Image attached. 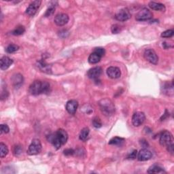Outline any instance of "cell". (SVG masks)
<instances>
[{
	"mask_svg": "<svg viewBox=\"0 0 174 174\" xmlns=\"http://www.w3.org/2000/svg\"><path fill=\"white\" fill-rule=\"evenodd\" d=\"M48 141L53 144L56 149H59L63 145L67 143L68 140V134L67 131L63 128H59L54 133L50 134L47 136Z\"/></svg>",
	"mask_w": 174,
	"mask_h": 174,
	"instance_id": "6da1fadb",
	"label": "cell"
},
{
	"mask_svg": "<svg viewBox=\"0 0 174 174\" xmlns=\"http://www.w3.org/2000/svg\"><path fill=\"white\" fill-rule=\"evenodd\" d=\"M29 91L33 95L48 94L50 91V85L46 81L36 80L30 85Z\"/></svg>",
	"mask_w": 174,
	"mask_h": 174,
	"instance_id": "7a4b0ae2",
	"label": "cell"
},
{
	"mask_svg": "<svg viewBox=\"0 0 174 174\" xmlns=\"http://www.w3.org/2000/svg\"><path fill=\"white\" fill-rule=\"evenodd\" d=\"M99 106L102 112L106 116H110L115 112V106L111 100L108 99H102L99 102Z\"/></svg>",
	"mask_w": 174,
	"mask_h": 174,
	"instance_id": "3957f363",
	"label": "cell"
},
{
	"mask_svg": "<svg viewBox=\"0 0 174 174\" xmlns=\"http://www.w3.org/2000/svg\"><path fill=\"white\" fill-rule=\"evenodd\" d=\"M41 148L42 147H41V141L37 139H35L31 141L29 146L28 150H27V154L31 156L37 155L41 152Z\"/></svg>",
	"mask_w": 174,
	"mask_h": 174,
	"instance_id": "277c9868",
	"label": "cell"
},
{
	"mask_svg": "<svg viewBox=\"0 0 174 174\" xmlns=\"http://www.w3.org/2000/svg\"><path fill=\"white\" fill-rule=\"evenodd\" d=\"M153 17V14L146 8H142L140 12H139L136 16H135V19L138 21H145V20H148L151 19Z\"/></svg>",
	"mask_w": 174,
	"mask_h": 174,
	"instance_id": "5b68a950",
	"label": "cell"
},
{
	"mask_svg": "<svg viewBox=\"0 0 174 174\" xmlns=\"http://www.w3.org/2000/svg\"><path fill=\"white\" fill-rule=\"evenodd\" d=\"M159 142L163 146H167L173 143V137L172 133L168 131H163L160 135Z\"/></svg>",
	"mask_w": 174,
	"mask_h": 174,
	"instance_id": "8992f818",
	"label": "cell"
},
{
	"mask_svg": "<svg viewBox=\"0 0 174 174\" xmlns=\"http://www.w3.org/2000/svg\"><path fill=\"white\" fill-rule=\"evenodd\" d=\"M144 58L146 61L153 65H157L159 62V57L155 51L152 49L146 50L144 53Z\"/></svg>",
	"mask_w": 174,
	"mask_h": 174,
	"instance_id": "52a82bcc",
	"label": "cell"
},
{
	"mask_svg": "<svg viewBox=\"0 0 174 174\" xmlns=\"http://www.w3.org/2000/svg\"><path fill=\"white\" fill-rule=\"evenodd\" d=\"M131 15L129 11V10L127 8H124L123 9H120L118 10L117 13L115 15V18L118 21L124 22L128 20L129 19H131Z\"/></svg>",
	"mask_w": 174,
	"mask_h": 174,
	"instance_id": "ba28073f",
	"label": "cell"
},
{
	"mask_svg": "<svg viewBox=\"0 0 174 174\" xmlns=\"http://www.w3.org/2000/svg\"><path fill=\"white\" fill-rule=\"evenodd\" d=\"M41 3V1L40 0H36L31 2L28 8L26 9L25 13L29 16H33L37 13L38 9L40 8V6Z\"/></svg>",
	"mask_w": 174,
	"mask_h": 174,
	"instance_id": "9c48e42d",
	"label": "cell"
},
{
	"mask_svg": "<svg viewBox=\"0 0 174 174\" xmlns=\"http://www.w3.org/2000/svg\"><path fill=\"white\" fill-rule=\"evenodd\" d=\"M146 120V116L144 113L141 112H137L134 113L132 116V123L135 127H140L144 123Z\"/></svg>",
	"mask_w": 174,
	"mask_h": 174,
	"instance_id": "30bf717a",
	"label": "cell"
},
{
	"mask_svg": "<svg viewBox=\"0 0 174 174\" xmlns=\"http://www.w3.org/2000/svg\"><path fill=\"white\" fill-rule=\"evenodd\" d=\"M54 21L57 26L59 27L64 26L69 21V16L67 15V14H65V13L58 14V15L54 17Z\"/></svg>",
	"mask_w": 174,
	"mask_h": 174,
	"instance_id": "8fae6325",
	"label": "cell"
},
{
	"mask_svg": "<svg viewBox=\"0 0 174 174\" xmlns=\"http://www.w3.org/2000/svg\"><path fill=\"white\" fill-rule=\"evenodd\" d=\"M102 68L101 67H95L90 69L87 72V76L92 80H97L102 74Z\"/></svg>",
	"mask_w": 174,
	"mask_h": 174,
	"instance_id": "7c38bea8",
	"label": "cell"
},
{
	"mask_svg": "<svg viewBox=\"0 0 174 174\" xmlns=\"http://www.w3.org/2000/svg\"><path fill=\"white\" fill-rule=\"evenodd\" d=\"M78 107V102L76 100H69L66 103L65 109L67 111V112L70 114H76V110H77Z\"/></svg>",
	"mask_w": 174,
	"mask_h": 174,
	"instance_id": "4fadbf2b",
	"label": "cell"
},
{
	"mask_svg": "<svg viewBox=\"0 0 174 174\" xmlns=\"http://www.w3.org/2000/svg\"><path fill=\"white\" fill-rule=\"evenodd\" d=\"M152 156V152L144 148L141 149V150L138 152L137 156L138 161H146L150 159Z\"/></svg>",
	"mask_w": 174,
	"mask_h": 174,
	"instance_id": "5bb4252c",
	"label": "cell"
},
{
	"mask_svg": "<svg viewBox=\"0 0 174 174\" xmlns=\"http://www.w3.org/2000/svg\"><path fill=\"white\" fill-rule=\"evenodd\" d=\"M107 74L110 78L117 79L120 77L121 71L117 67H110L107 69Z\"/></svg>",
	"mask_w": 174,
	"mask_h": 174,
	"instance_id": "9a60e30c",
	"label": "cell"
},
{
	"mask_svg": "<svg viewBox=\"0 0 174 174\" xmlns=\"http://www.w3.org/2000/svg\"><path fill=\"white\" fill-rule=\"evenodd\" d=\"M13 63V60L8 57L4 56L0 59V68L2 70H6Z\"/></svg>",
	"mask_w": 174,
	"mask_h": 174,
	"instance_id": "2e32d148",
	"label": "cell"
},
{
	"mask_svg": "<svg viewBox=\"0 0 174 174\" xmlns=\"http://www.w3.org/2000/svg\"><path fill=\"white\" fill-rule=\"evenodd\" d=\"M149 7L151 9L156 10V11H162L164 12L165 10V6L164 4L161 3H157L154 2H150L148 4Z\"/></svg>",
	"mask_w": 174,
	"mask_h": 174,
	"instance_id": "e0dca14e",
	"label": "cell"
},
{
	"mask_svg": "<svg viewBox=\"0 0 174 174\" xmlns=\"http://www.w3.org/2000/svg\"><path fill=\"white\" fill-rule=\"evenodd\" d=\"M37 67L39 68L41 72L44 73H47V74H50L51 69H50V66L47 64L44 61H40L37 63Z\"/></svg>",
	"mask_w": 174,
	"mask_h": 174,
	"instance_id": "ac0fdd59",
	"label": "cell"
},
{
	"mask_svg": "<svg viewBox=\"0 0 174 174\" xmlns=\"http://www.w3.org/2000/svg\"><path fill=\"white\" fill-rule=\"evenodd\" d=\"M12 80V83H13L14 86H15V87H19L23 84V77L21 74H16L13 76Z\"/></svg>",
	"mask_w": 174,
	"mask_h": 174,
	"instance_id": "d6986e66",
	"label": "cell"
},
{
	"mask_svg": "<svg viewBox=\"0 0 174 174\" xmlns=\"http://www.w3.org/2000/svg\"><path fill=\"white\" fill-rule=\"evenodd\" d=\"M124 141H125V140L124 138L119 137H114L110 140L109 144L117 146H121L124 144Z\"/></svg>",
	"mask_w": 174,
	"mask_h": 174,
	"instance_id": "ffe728a7",
	"label": "cell"
},
{
	"mask_svg": "<svg viewBox=\"0 0 174 174\" xmlns=\"http://www.w3.org/2000/svg\"><path fill=\"white\" fill-rule=\"evenodd\" d=\"M102 57H100L99 54H97L95 53H93L90 54L89 57L88 61L89 62V63L90 64H96L97 63H99L101 59H102Z\"/></svg>",
	"mask_w": 174,
	"mask_h": 174,
	"instance_id": "44dd1931",
	"label": "cell"
},
{
	"mask_svg": "<svg viewBox=\"0 0 174 174\" xmlns=\"http://www.w3.org/2000/svg\"><path fill=\"white\" fill-rule=\"evenodd\" d=\"M147 172L148 173H160L164 172V169L160 165H153L151 167H150Z\"/></svg>",
	"mask_w": 174,
	"mask_h": 174,
	"instance_id": "7402d4cb",
	"label": "cell"
},
{
	"mask_svg": "<svg viewBox=\"0 0 174 174\" xmlns=\"http://www.w3.org/2000/svg\"><path fill=\"white\" fill-rule=\"evenodd\" d=\"M89 133H90V130H89V128L88 127L83 128L81 130L80 133V135H79L80 140L82 141H86V140L89 137Z\"/></svg>",
	"mask_w": 174,
	"mask_h": 174,
	"instance_id": "603a6c76",
	"label": "cell"
},
{
	"mask_svg": "<svg viewBox=\"0 0 174 174\" xmlns=\"http://www.w3.org/2000/svg\"><path fill=\"white\" fill-rule=\"evenodd\" d=\"M8 154V148L7 146L3 143H0V156L4 158Z\"/></svg>",
	"mask_w": 174,
	"mask_h": 174,
	"instance_id": "cb8c5ba5",
	"label": "cell"
},
{
	"mask_svg": "<svg viewBox=\"0 0 174 174\" xmlns=\"http://www.w3.org/2000/svg\"><path fill=\"white\" fill-rule=\"evenodd\" d=\"M19 49V46L18 45L11 44L7 46V48H6V53H8L9 54H12L15 53L16 51H18Z\"/></svg>",
	"mask_w": 174,
	"mask_h": 174,
	"instance_id": "d4e9b609",
	"label": "cell"
},
{
	"mask_svg": "<svg viewBox=\"0 0 174 174\" xmlns=\"http://www.w3.org/2000/svg\"><path fill=\"white\" fill-rule=\"evenodd\" d=\"M25 31V28L23 26H18L16 28L12 31V33L14 36H20L23 35Z\"/></svg>",
	"mask_w": 174,
	"mask_h": 174,
	"instance_id": "484cf974",
	"label": "cell"
},
{
	"mask_svg": "<svg viewBox=\"0 0 174 174\" xmlns=\"http://www.w3.org/2000/svg\"><path fill=\"white\" fill-rule=\"evenodd\" d=\"M92 123H93V125L94 127H95V128H101L102 127V120H101V119L99 118L98 117H95L93 119V121H92Z\"/></svg>",
	"mask_w": 174,
	"mask_h": 174,
	"instance_id": "4316f807",
	"label": "cell"
},
{
	"mask_svg": "<svg viewBox=\"0 0 174 174\" xmlns=\"http://www.w3.org/2000/svg\"><path fill=\"white\" fill-rule=\"evenodd\" d=\"M55 7H56V6H55L54 4L50 5L49 6V8L47 9L46 12V13H45L44 16H46V17H48V16H50L51 15H53V14H54V12Z\"/></svg>",
	"mask_w": 174,
	"mask_h": 174,
	"instance_id": "83f0119b",
	"label": "cell"
},
{
	"mask_svg": "<svg viewBox=\"0 0 174 174\" xmlns=\"http://www.w3.org/2000/svg\"><path fill=\"white\" fill-rule=\"evenodd\" d=\"M174 34V31L173 29L167 30L161 33V37L163 38H169L172 37Z\"/></svg>",
	"mask_w": 174,
	"mask_h": 174,
	"instance_id": "f1b7e54d",
	"label": "cell"
},
{
	"mask_svg": "<svg viewBox=\"0 0 174 174\" xmlns=\"http://www.w3.org/2000/svg\"><path fill=\"white\" fill-rule=\"evenodd\" d=\"M111 31H112V33L114 34L119 33L121 31V27L119 25L115 24V25H113L112 27H111Z\"/></svg>",
	"mask_w": 174,
	"mask_h": 174,
	"instance_id": "f546056e",
	"label": "cell"
},
{
	"mask_svg": "<svg viewBox=\"0 0 174 174\" xmlns=\"http://www.w3.org/2000/svg\"><path fill=\"white\" fill-rule=\"evenodd\" d=\"M94 53H97V54H99L100 57H103L104 55H105L106 53V51L105 49L103 48H95V50H94Z\"/></svg>",
	"mask_w": 174,
	"mask_h": 174,
	"instance_id": "4dcf8cb0",
	"label": "cell"
},
{
	"mask_svg": "<svg viewBox=\"0 0 174 174\" xmlns=\"http://www.w3.org/2000/svg\"><path fill=\"white\" fill-rule=\"evenodd\" d=\"M0 130H1V134L2 133H8L10 131V128L7 124H1V127H0Z\"/></svg>",
	"mask_w": 174,
	"mask_h": 174,
	"instance_id": "1f68e13d",
	"label": "cell"
},
{
	"mask_svg": "<svg viewBox=\"0 0 174 174\" xmlns=\"http://www.w3.org/2000/svg\"><path fill=\"white\" fill-rule=\"evenodd\" d=\"M137 152L136 150H134L131 152L130 154H128L127 156V159H135V158H137Z\"/></svg>",
	"mask_w": 174,
	"mask_h": 174,
	"instance_id": "d6a6232c",
	"label": "cell"
},
{
	"mask_svg": "<svg viewBox=\"0 0 174 174\" xmlns=\"http://www.w3.org/2000/svg\"><path fill=\"white\" fill-rule=\"evenodd\" d=\"M59 37H61L62 38H65L69 36V32L67 30H61L59 31Z\"/></svg>",
	"mask_w": 174,
	"mask_h": 174,
	"instance_id": "836d02e7",
	"label": "cell"
},
{
	"mask_svg": "<svg viewBox=\"0 0 174 174\" xmlns=\"http://www.w3.org/2000/svg\"><path fill=\"white\" fill-rule=\"evenodd\" d=\"M63 153H64V154H65V156H71V155H73V154H74L75 151H74L73 149L69 148V149L65 150Z\"/></svg>",
	"mask_w": 174,
	"mask_h": 174,
	"instance_id": "e575fe53",
	"label": "cell"
},
{
	"mask_svg": "<svg viewBox=\"0 0 174 174\" xmlns=\"http://www.w3.org/2000/svg\"><path fill=\"white\" fill-rule=\"evenodd\" d=\"M14 152H15V155H18L19 154H20V153L22 152V148L20 146H16V147L15 148V150H14Z\"/></svg>",
	"mask_w": 174,
	"mask_h": 174,
	"instance_id": "d590c367",
	"label": "cell"
},
{
	"mask_svg": "<svg viewBox=\"0 0 174 174\" xmlns=\"http://www.w3.org/2000/svg\"><path fill=\"white\" fill-rule=\"evenodd\" d=\"M167 150H168L169 152L171 153L172 154H173V143L167 146Z\"/></svg>",
	"mask_w": 174,
	"mask_h": 174,
	"instance_id": "8d00e7d4",
	"label": "cell"
}]
</instances>
